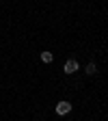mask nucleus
Returning a JSON list of instances; mask_svg holds the SVG:
<instances>
[{
  "instance_id": "f257e3e1",
  "label": "nucleus",
  "mask_w": 108,
  "mask_h": 121,
  "mask_svg": "<svg viewBox=\"0 0 108 121\" xmlns=\"http://www.w3.org/2000/svg\"><path fill=\"white\" fill-rule=\"evenodd\" d=\"M69 112H71V104H69L67 99H60V102L56 104V115L65 117V115H69Z\"/></svg>"
},
{
  "instance_id": "f03ea898",
  "label": "nucleus",
  "mask_w": 108,
  "mask_h": 121,
  "mask_svg": "<svg viewBox=\"0 0 108 121\" xmlns=\"http://www.w3.org/2000/svg\"><path fill=\"white\" fill-rule=\"evenodd\" d=\"M78 69H80V63H78V60H76V58H69L67 63L63 65V71H65L67 76H69V73H76Z\"/></svg>"
},
{
  "instance_id": "7ed1b4c3",
  "label": "nucleus",
  "mask_w": 108,
  "mask_h": 121,
  "mask_svg": "<svg viewBox=\"0 0 108 121\" xmlns=\"http://www.w3.org/2000/svg\"><path fill=\"white\" fill-rule=\"evenodd\" d=\"M41 60H43V63H52V60H54L52 52H41Z\"/></svg>"
},
{
  "instance_id": "20e7f679",
  "label": "nucleus",
  "mask_w": 108,
  "mask_h": 121,
  "mask_svg": "<svg viewBox=\"0 0 108 121\" xmlns=\"http://www.w3.org/2000/svg\"><path fill=\"white\" fill-rule=\"evenodd\" d=\"M84 71H86V73H89V76H93V73H95V71H97V65H95V63H89V65H86V69H84Z\"/></svg>"
}]
</instances>
